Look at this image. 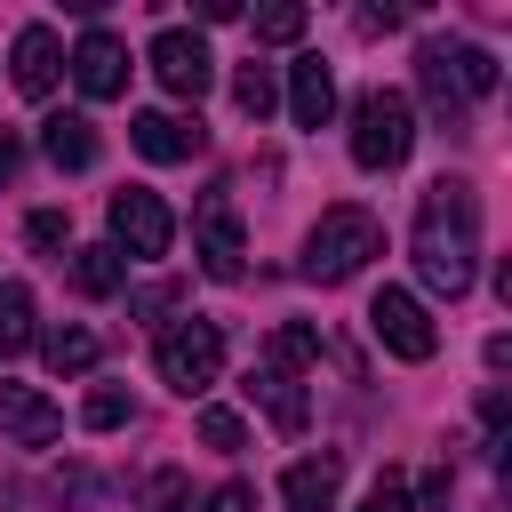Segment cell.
Segmentation results:
<instances>
[{
  "label": "cell",
  "instance_id": "30bf717a",
  "mask_svg": "<svg viewBox=\"0 0 512 512\" xmlns=\"http://www.w3.org/2000/svg\"><path fill=\"white\" fill-rule=\"evenodd\" d=\"M128 144H136L144 160H192V152L208 144V128H200V120H176V112H136V120H128Z\"/></svg>",
  "mask_w": 512,
  "mask_h": 512
},
{
  "label": "cell",
  "instance_id": "5bb4252c",
  "mask_svg": "<svg viewBox=\"0 0 512 512\" xmlns=\"http://www.w3.org/2000/svg\"><path fill=\"white\" fill-rule=\"evenodd\" d=\"M40 152L56 168H96V120L88 112H48L40 120Z\"/></svg>",
  "mask_w": 512,
  "mask_h": 512
},
{
  "label": "cell",
  "instance_id": "4dcf8cb0",
  "mask_svg": "<svg viewBox=\"0 0 512 512\" xmlns=\"http://www.w3.org/2000/svg\"><path fill=\"white\" fill-rule=\"evenodd\" d=\"M176 296H184V288H176V280H160V288H144V296H136V312H144V320H152V312H168V304H176Z\"/></svg>",
  "mask_w": 512,
  "mask_h": 512
},
{
  "label": "cell",
  "instance_id": "7c38bea8",
  "mask_svg": "<svg viewBox=\"0 0 512 512\" xmlns=\"http://www.w3.org/2000/svg\"><path fill=\"white\" fill-rule=\"evenodd\" d=\"M288 112H296V128H328V112H336V80H328L320 56H296V64H288Z\"/></svg>",
  "mask_w": 512,
  "mask_h": 512
},
{
  "label": "cell",
  "instance_id": "f1b7e54d",
  "mask_svg": "<svg viewBox=\"0 0 512 512\" xmlns=\"http://www.w3.org/2000/svg\"><path fill=\"white\" fill-rule=\"evenodd\" d=\"M208 512H256V488H248V480H224V488L208 496Z\"/></svg>",
  "mask_w": 512,
  "mask_h": 512
},
{
  "label": "cell",
  "instance_id": "3957f363",
  "mask_svg": "<svg viewBox=\"0 0 512 512\" xmlns=\"http://www.w3.org/2000/svg\"><path fill=\"white\" fill-rule=\"evenodd\" d=\"M408 144H416L408 96H400V88H368V96L352 104V160H360V168H400Z\"/></svg>",
  "mask_w": 512,
  "mask_h": 512
},
{
  "label": "cell",
  "instance_id": "ac0fdd59",
  "mask_svg": "<svg viewBox=\"0 0 512 512\" xmlns=\"http://www.w3.org/2000/svg\"><path fill=\"white\" fill-rule=\"evenodd\" d=\"M120 280H128L120 248H80V256H72V288H80V296H112Z\"/></svg>",
  "mask_w": 512,
  "mask_h": 512
},
{
  "label": "cell",
  "instance_id": "8992f818",
  "mask_svg": "<svg viewBox=\"0 0 512 512\" xmlns=\"http://www.w3.org/2000/svg\"><path fill=\"white\" fill-rule=\"evenodd\" d=\"M112 240H120L128 256H168V240H176V216L160 208V192H144V184H120V192H112Z\"/></svg>",
  "mask_w": 512,
  "mask_h": 512
},
{
  "label": "cell",
  "instance_id": "cb8c5ba5",
  "mask_svg": "<svg viewBox=\"0 0 512 512\" xmlns=\"http://www.w3.org/2000/svg\"><path fill=\"white\" fill-rule=\"evenodd\" d=\"M80 424H88V432L128 424V392H120V384H96V392H88V408H80Z\"/></svg>",
  "mask_w": 512,
  "mask_h": 512
},
{
  "label": "cell",
  "instance_id": "6da1fadb",
  "mask_svg": "<svg viewBox=\"0 0 512 512\" xmlns=\"http://www.w3.org/2000/svg\"><path fill=\"white\" fill-rule=\"evenodd\" d=\"M416 272L440 296L472 288V272H480V200H472L464 176L424 184V200H416Z\"/></svg>",
  "mask_w": 512,
  "mask_h": 512
},
{
  "label": "cell",
  "instance_id": "603a6c76",
  "mask_svg": "<svg viewBox=\"0 0 512 512\" xmlns=\"http://www.w3.org/2000/svg\"><path fill=\"white\" fill-rule=\"evenodd\" d=\"M448 64H456V88H464V96H488V88H496V56H488V48H456Z\"/></svg>",
  "mask_w": 512,
  "mask_h": 512
},
{
  "label": "cell",
  "instance_id": "2e32d148",
  "mask_svg": "<svg viewBox=\"0 0 512 512\" xmlns=\"http://www.w3.org/2000/svg\"><path fill=\"white\" fill-rule=\"evenodd\" d=\"M416 72H424L432 120H440L448 136H464V88H456V72H448V48H424V56H416Z\"/></svg>",
  "mask_w": 512,
  "mask_h": 512
},
{
  "label": "cell",
  "instance_id": "44dd1931",
  "mask_svg": "<svg viewBox=\"0 0 512 512\" xmlns=\"http://www.w3.org/2000/svg\"><path fill=\"white\" fill-rule=\"evenodd\" d=\"M304 360H320V336H312L304 320H280V328H272V368L288 376V368H304Z\"/></svg>",
  "mask_w": 512,
  "mask_h": 512
},
{
  "label": "cell",
  "instance_id": "4fadbf2b",
  "mask_svg": "<svg viewBox=\"0 0 512 512\" xmlns=\"http://www.w3.org/2000/svg\"><path fill=\"white\" fill-rule=\"evenodd\" d=\"M336 480H344L336 456H304V464H288L280 504H288V512H336Z\"/></svg>",
  "mask_w": 512,
  "mask_h": 512
},
{
  "label": "cell",
  "instance_id": "ffe728a7",
  "mask_svg": "<svg viewBox=\"0 0 512 512\" xmlns=\"http://www.w3.org/2000/svg\"><path fill=\"white\" fill-rule=\"evenodd\" d=\"M40 352H48V368H56V376H80V368H96V336H88V328H56Z\"/></svg>",
  "mask_w": 512,
  "mask_h": 512
},
{
  "label": "cell",
  "instance_id": "52a82bcc",
  "mask_svg": "<svg viewBox=\"0 0 512 512\" xmlns=\"http://www.w3.org/2000/svg\"><path fill=\"white\" fill-rule=\"evenodd\" d=\"M152 72H160V88L168 96H208V80H216V56H208V40L200 32H160L152 40Z\"/></svg>",
  "mask_w": 512,
  "mask_h": 512
},
{
  "label": "cell",
  "instance_id": "7402d4cb",
  "mask_svg": "<svg viewBox=\"0 0 512 512\" xmlns=\"http://www.w3.org/2000/svg\"><path fill=\"white\" fill-rule=\"evenodd\" d=\"M232 104H240L248 120H264V112H272V64H240V80H232Z\"/></svg>",
  "mask_w": 512,
  "mask_h": 512
},
{
  "label": "cell",
  "instance_id": "8fae6325",
  "mask_svg": "<svg viewBox=\"0 0 512 512\" xmlns=\"http://www.w3.org/2000/svg\"><path fill=\"white\" fill-rule=\"evenodd\" d=\"M0 432H8L16 448H48V440L64 432V416H56L32 384H0Z\"/></svg>",
  "mask_w": 512,
  "mask_h": 512
},
{
  "label": "cell",
  "instance_id": "d6986e66",
  "mask_svg": "<svg viewBox=\"0 0 512 512\" xmlns=\"http://www.w3.org/2000/svg\"><path fill=\"white\" fill-rule=\"evenodd\" d=\"M24 344H32V288L8 280V288H0V360H16Z\"/></svg>",
  "mask_w": 512,
  "mask_h": 512
},
{
  "label": "cell",
  "instance_id": "d4e9b609",
  "mask_svg": "<svg viewBox=\"0 0 512 512\" xmlns=\"http://www.w3.org/2000/svg\"><path fill=\"white\" fill-rule=\"evenodd\" d=\"M200 440H208V448H224V456H232V448H248V424H240V416H232V408H200Z\"/></svg>",
  "mask_w": 512,
  "mask_h": 512
},
{
  "label": "cell",
  "instance_id": "7a4b0ae2",
  "mask_svg": "<svg viewBox=\"0 0 512 512\" xmlns=\"http://www.w3.org/2000/svg\"><path fill=\"white\" fill-rule=\"evenodd\" d=\"M368 256H384V232H376L368 208H328V216L304 232V280H320V288L352 280Z\"/></svg>",
  "mask_w": 512,
  "mask_h": 512
},
{
  "label": "cell",
  "instance_id": "ba28073f",
  "mask_svg": "<svg viewBox=\"0 0 512 512\" xmlns=\"http://www.w3.org/2000/svg\"><path fill=\"white\" fill-rule=\"evenodd\" d=\"M240 216H232V200L224 192H208L200 200V272L208 280H240Z\"/></svg>",
  "mask_w": 512,
  "mask_h": 512
},
{
  "label": "cell",
  "instance_id": "f546056e",
  "mask_svg": "<svg viewBox=\"0 0 512 512\" xmlns=\"http://www.w3.org/2000/svg\"><path fill=\"white\" fill-rule=\"evenodd\" d=\"M448 496H456V480H448V464H432L424 472V512H448Z\"/></svg>",
  "mask_w": 512,
  "mask_h": 512
},
{
  "label": "cell",
  "instance_id": "4316f807",
  "mask_svg": "<svg viewBox=\"0 0 512 512\" xmlns=\"http://www.w3.org/2000/svg\"><path fill=\"white\" fill-rule=\"evenodd\" d=\"M24 240H32V248H64V240H72L64 208H32V216H24Z\"/></svg>",
  "mask_w": 512,
  "mask_h": 512
},
{
  "label": "cell",
  "instance_id": "83f0119b",
  "mask_svg": "<svg viewBox=\"0 0 512 512\" xmlns=\"http://www.w3.org/2000/svg\"><path fill=\"white\" fill-rule=\"evenodd\" d=\"M360 512H408V480H400V472H384V480L360 496Z\"/></svg>",
  "mask_w": 512,
  "mask_h": 512
},
{
  "label": "cell",
  "instance_id": "9a60e30c",
  "mask_svg": "<svg viewBox=\"0 0 512 512\" xmlns=\"http://www.w3.org/2000/svg\"><path fill=\"white\" fill-rule=\"evenodd\" d=\"M56 72H64L56 32H48V24H24V32H16V88H24V96H48Z\"/></svg>",
  "mask_w": 512,
  "mask_h": 512
},
{
  "label": "cell",
  "instance_id": "277c9868",
  "mask_svg": "<svg viewBox=\"0 0 512 512\" xmlns=\"http://www.w3.org/2000/svg\"><path fill=\"white\" fill-rule=\"evenodd\" d=\"M216 368H224V328H216V320H176V328L160 336V384H176L184 400L208 392Z\"/></svg>",
  "mask_w": 512,
  "mask_h": 512
},
{
  "label": "cell",
  "instance_id": "484cf974",
  "mask_svg": "<svg viewBox=\"0 0 512 512\" xmlns=\"http://www.w3.org/2000/svg\"><path fill=\"white\" fill-rule=\"evenodd\" d=\"M312 16L296 8V0H280V8H256V40H296Z\"/></svg>",
  "mask_w": 512,
  "mask_h": 512
},
{
  "label": "cell",
  "instance_id": "5b68a950",
  "mask_svg": "<svg viewBox=\"0 0 512 512\" xmlns=\"http://www.w3.org/2000/svg\"><path fill=\"white\" fill-rule=\"evenodd\" d=\"M368 328H376V344H384L392 360H432V352H440V328L424 320V304H416L408 288H376Z\"/></svg>",
  "mask_w": 512,
  "mask_h": 512
},
{
  "label": "cell",
  "instance_id": "9c48e42d",
  "mask_svg": "<svg viewBox=\"0 0 512 512\" xmlns=\"http://www.w3.org/2000/svg\"><path fill=\"white\" fill-rule=\"evenodd\" d=\"M72 80H80V96H120V88H128V48H120L112 32H80Z\"/></svg>",
  "mask_w": 512,
  "mask_h": 512
},
{
  "label": "cell",
  "instance_id": "1f68e13d",
  "mask_svg": "<svg viewBox=\"0 0 512 512\" xmlns=\"http://www.w3.org/2000/svg\"><path fill=\"white\" fill-rule=\"evenodd\" d=\"M16 160H24V144H16V136H8V128H0V184H8V176H16Z\"/></svg>",
  "mask_w": 512,
  "mask_h": 512
},
{
  "label": "cell",
  "instance_id": "e0dca14e",
  "mask_svg": "<svg viewBox=\"0 0 512 512\" xmlns=\"http://www.w3.org/2000/svg\"><path fill=\"white\" fill-rule=\"evenodd\" d=\"M248 400H264L280 432H304V416H312V400H304L296 376H280V368H256V376H248Z\"/></svg>",
  "mask_w": 512,
  "mask_h": 512
}]
</instances>
